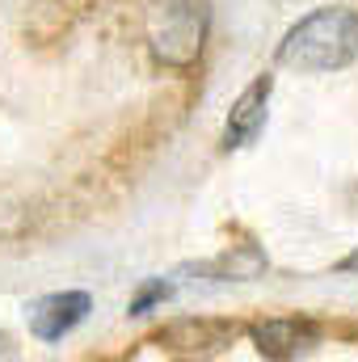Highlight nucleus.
<instances>
[{"label": "nucleus", "mask_w": 358, "mask_h": 362, "mask_svg": "<svg viewBox=\"0 0 358 362\" xmlns=\"http://www.w3.org/2000/svg\"><path fill=\"white\" fill-rule=\"evenodd\" d=\"M358 59V13L354 8H316L278 42V64L295 72H337Z\"/></svg>", "instance_id": "obj_1"}, {"label": "nucleus", "mask_w": 358, "mask_h": 362, "mask_svg": "<svg viewBox=\"0 0 358 362\" xmlns=\"http://www.w3.org/2000/svg\"><path fill=\"white\" fill-rule=\"evenodd\" d=\"M211 34L207 0H156L148 13V42L165 68H194Z\"/></svg>", "instance_id": "obj_2"}, {"label": "nucleus", "mask_w": 358, "mask_h": 362, "mask_svg": "<svg viewBox=\"0 0 358 362\" xmlns=\"http://www.w3.org/2000/svg\"><path fill=\"white\" fill-rule=\"evenodd\" d=\"M93 299L85 291H55V295H42L38 303H30L25 320H30V333L38 341H59L64 333H72L85 316H89Z\"/></svg>", "instance_id": "obj_3"}, {"label": "nucleus", "mask_w": 358, "mask_h": 362, "mask_svg": "<svg viewBox=\"0 0 358 362\" xmlns=\"http://www.w3.org/2000/svg\"><path fill=\"white\" fill-rule=\"evenodd\" d=\"M241 337V325L232 320H178L156 333V341L173 354H224Z\"/></svg>", "instance_id": "obj_4"}, {"label": "nucleus", "mask_w": 358, "mask_h": 362, "mask_svg": "<svg viewBox=\"0 0 358 362\" xmlns=\"http://www.w3.org/2000/svg\"><path fill=\"white\" fill-rule=\"evenodd\" d=\"M270 93H274V81L270 76H258L249 89L236 97L232 114H228V127H224V148H249L262 127H266V110H270Z\"/></svg>", "instance_id": "obj_5"}, {"label": "nucleus", "mask_w": 358, "mask_h": 362, "mask_svg": "<svg viewBox=\"0 0 358 362\" xmlns=\"http://www.w3.org/2000/svg\"><path fill=\"white\" fill-rule=\"evenodd\" d=\"M321 341V329L312 320H266L253 325V346L266 358H299Z\"/></svg>", "instance_id": "obj_6"}, {"label": "nucleus", "mask_w": 358, "mask_h": 362, "mask_svg": "<svg viewBox=\"0 0 358 362\" xmlns=\"http://www.w3.org/2000/svg\"><path fill=\"white\" fill-rule=\"evenodd\" d=\"M207 270L219 274V278H232V282H249V278H262L266 274V253L258 245H236L232 253L215 257Z\"/></svg>", "instance_id": "obj_7"}, {"label": "nucleus", "mask_w": 358, "mask_h": 362, "mask_svg": "<svg viewBox=\"0 0 358 362\" xmlns=\"http://www.w3.org/2000/svg\"><path fill=\"white\" fill-rule=\"evenodd\" d=\"M169 295H173V286H169V282H148V286L139 291V299L131 303V316H139V312H148L152 303H161V299H169Z\"/></svg>", "instance_id": "obj_8"}, {"label": "nucleus", "mask_w": 358, "mask_h": 362, "mask_svg": "<svg viewBox=\"0 0 358 362\" xmlns=\"http://www.w3.org/2000/svg\"><path fill=\"white\" fill-rule=\"evenodd\" d=\"M337 270H346V274H358V249L346 257V262H337Z\"/></svg>", "instance_id": "obj_9"}]
</instances>
